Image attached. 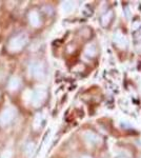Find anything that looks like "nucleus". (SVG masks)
<instances>
[{
  "label": "nucleus",
  "instance_id": "nucleus-2",
  "mask_svg": "<svg viewBox=\"0 0 141 158\" xmlns=\"http://www.w3.org/2000/svg\"><path fill=\"white\" fill-rule=\"evenodd\" d=\"M14 116H15V111L13 109H6L0 115V120L2 123H7L14 118Z\"/></svg>",
  "mask_w": 141,
  "mask_h": 158
},
{
  "label": "nucleus",
  "instance_id": "nucleus-4",
  "mask_svg": "<svg viewBox=\"0 0 141 158\" xmlns=\"http://www.w3.org/2000/svg\"><path fill=\"white\" fill-rule=\"evenodd\" d=\"M11 155H12L11 151H4L2 153V155L0 156V158H11Z\"/></svg>",
  "mask_w": 141,
  "mask_h": 158
},
{
  "label": "nucleus",
  "instance_id": "nucleus-3",
  "mask_svg": "<svg viewBox=\"0 0 141 158\" xmlns=\"http://www.w3.org/2000/svg\"><path fill=\"white\" fill-rule=\"evenodd\" d=\"M19 84H20L19 79L16 78V77H14V78L11 79V81H9V86L11 90H16V88L19 86Z\"/></svg>",
  "mask_w": 141,
  "mask_h": 158
},
{
  "label": "nucleus",
  "instance_id": "nucleus-1",
  "mask_svg": "<svg viewBox=\"0 0 141 158\" xmlns=\"http://www.w3.org/2000/svg\"><path fill=\"white\" fill-rule=\"evenodd\" d=\"M26 42V36L25 35H19L17 37L13 38L9 42V49L12 51H19L23 47V44Z\"/></svg>",
  "mask_w": 141,
  "mask_h": 158
}]
</instances>
